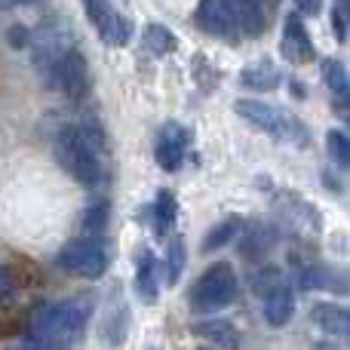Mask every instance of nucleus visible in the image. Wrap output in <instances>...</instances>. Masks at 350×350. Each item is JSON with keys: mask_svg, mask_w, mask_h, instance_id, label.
I'll use <instances>...</instances> for the list:
<instances>
[{"mask_svg": "<svg viewBox=\"0 0 350 350\" xmlns=\"http://www.w3.org/2000/svg\"><path fill=\"white\" fill-rule=\"evenodd\" d=\"M185 154H187V129H181L178 123H166L157 139V163L166 172H175L185 163Z\"/></svg>", "mask_w": 350, "mask_h": 350, "instance_id": "9d476101", "label": "nucleus"}, {"mask_svg": "<svg viewBox=\"0 0 350 350\" xmlns=\"http://www.w3.org/2000/svg\"><path fill=\"white\" fill-rule=\"evenodd\" d=\"M341 3H347V0H341Z\"/></svg>", "mask_w": 350, "mask_h": 350, "instance_id": "473e14b6", "label": "nucleus"}, {"mask_svg": "<svg viewBox=\"0 0 350 350\" xmlns=\"http://www.w3.org/2000/svg\"><path fill=\"white\" fill-rule=\"evenodd\" d=\"M237 12V25L246 37H258L267 28V12L277 6V0H230Z\"/></svg>", "mask_w": 350, "mask_h": 350, "instance_id": "9b49d317", "label": "nucleus"}, {"mask_svg": "<svg viewBox=\"0 0 350 350\" xmlns=\"http://www.w3.org/2000/svg\"><path fill=\"white\" fill-rule=\"evenodd\" d=\"M145 46L151 49L154 55H170L175 46H178V40H175V34L166 25H160V22H151L145 28Z\"/></svg>", "mask_w": 350, "mask_h": 350, "instance_id": "6ab92c4d", "label": "nucleus"}, {"mask_svg": "<svg viewBox=\"0 0 350 350\" xmlns=\"http://www.w3.org/2000/svg\"><path fill=\"white\" fill-rule=\"evenodd\" d=\"M314 323L326 335H335V338H347L350 335V317H347L345 308H338V304H317Z\"/></svg>", "mask_w": 350, "mask_h": 350, "instance_id": "dca6fc26", "label": "nucleus"}, {"mask_svg": "<svg viewBox=\"0 0 350 350\" xmlns=\"http://www.w3.org/2000/svg\"><path fill=\"white\" fill-rule=\"evenodd\" d=\"M298 286L301 289H326V292H345V277L335 273L332 267L323 265H310L304 271H298Z\"/></svg>", "mask_w": 350, "mask_h": 350, "instance_id": "2eb2a0df", "label": "nucleus"}, {"mask_svg": "<svg viewBox=\"0 0 350 350\" xmlns=\"http://www.w3.org/2000/svg\"><path fill=\"white\" fill-rule=\"evenodd\" d=\"M240 80L246 90H277L283 74H280V68L273 65L271 59H261V62H252V65L243 68Z\"/></svg>", "mask_w": 350, "mask_h": 350, "instance_id": "4468645a", "label": "nucleus"}, {"mask_svg": "<svg viewBox=\"0 0 350 350\" xmlns=\"http://www.w3.org/2000/svg\"><path fill=\"white\" fill-rule=\"evenodd\" d=\"M166 261H170L166 280H170V286H175L181 277V267H185V240H181V237H172L170 240V255H166Z\"/></svg>", "mask_w": 350, "mask_h": 350, "instance_id": "393cba45", "label": "nucleus"}, {"mask_svg": "<svg viewBox=\"0 0 350 350\" xmlns=\"http://www.w3.org/2000/svg\"><path fill=\"white\" fill-rule=\"evenodd\" d=\"M295 6H298V12H304V16H317L323 0H295Z\"/></svg>", "mask_w": 350, "mask_h": 350, "instance_id": "cd10ccee", "label": "nucleus"}, {"mask_svg": "<svg viewBox=\"0 0 350 350\" xmlns=\"http://www.w3.org/2000/svg\"><path fill=\"white\" fill-rule=\"evenodd\" d=\"M237 114L246 123H252V126L265 129L271 135H280V139H289L292 133H298V123L286 111H280L277 105L258 102V98H240L237 102Z\"/></svg>", "mask_w": 350, "mask_h": 350, "instance_id": "39448f33", "label": "nucleus"}, {"mask_svg": "<svg viewBox=\"0 0 350 350\" xmlns=\"http://www.w3.org/2000/svg\"><path fill=\"white\" fill-rule=\"evenodd\" d=\"M240 228H243V221L240 218H224L221 224H215V228L206 234V240H203V252H215V249H221V246H228L230 240H234L237 234H240Z\"/></svg>", "mask_w": 350, "mask_h": 350, "instance_id": "aec40b11", "label": "nucleus"}, {"mask_svg": "<svg viewBox=\"0 0 350 350\" xmlns=\"http://www.w3.org/2000/svg\"><path fill=\"white\" fill-rule=\"evenodd\" d=\"M59 265L65 267V271H71L74 277L96 280V277H102L105 267H108V255H105V249L98 246L96 240H77L59 252Z\"/></svg>", "mask_w": 350, "mask_h": 350, "instance_id": "423d86ee", "label": "nucleus"}, {"mask_svg": "<svg viewBox=\"0 0 350 350\" xmlns=\"http://www.w3.org/2000/svg\"><path fill=\"white\" fill-rule=\"evenodd\" d=\"M265 298V320L271 323V326H286V323L292 320V314H295V295H292L289 286H273Z\"/></svg>", "mask_w": 350, "mask_h": 350, "instance_id": "ddd939ff", "label": "nucleus"}, {"mask_svg": "<svg viewBox=\"0 0 350 350\" xmlns=\"http://www.w3.org/2000/svg\"><path fill=\"white\" fill-rule=\"evenodd\" d=\"M283 55H286L289 62H295V65H301V62L314 59V43H310L308 28L301 25V18H298V16H289V18H286Z\"/></svg>", "mask_w": 350, "mask_h": 350, "instance_id": "f8f14e48", "label": "nucleus"}, {"mask_svg": "<svg viewBox=\"0 0 350 350\" xmlns=\"http://www.w3.org/2000/svg\"><path fill=\"white\" fill-rule=\"evenodd\" d=\"M86 320H90V304L83 298L43 304V308L31 310L28 317V338L59 350L62 345H71V341H77L83 335Z\"/></svg>", "mask_w": 350, "mask_h": 350, "instance_id": "f257e3e1", "label": "nucleus"}, {"mask_svg": "<svg viewBox=\"0 0 350 350\" xmlns=\"http://www.w3.org/2000/svg\"><path fill=\"white\" fill-rule=\"evenodd\" d=\"M135 289L145 301H154L157 298V289H160V277H157V258L151 252L142 255V265H139V273H135Z\"/></svg>", "mask_w": 350, "mask_h": 350, "instance_id": "a211bd4d", "label": "nucleus"}, {"mask_svg": "<svg viewBox=\"0 0 350 350\" xmlns=\"http://www.w3.org/2000/svg\"><path fill=\"white\" fill-rule=\"evenodd\" d=\"M105 224H108V203L90 206V209L83 212V221H80V228H83V240H98L102 230H105Z\"/></svg>", "mask_w": 350, "mask_h": 350, "instance_id": "412c9836", "label": "nucleus"}, {"mask_svg": "<svg viewBox=\"0 0 350 350\" xmlns=\"http://www.w3.org/2000/svg\"><path fill=\"white\" fill-rule=\"evenodd\" d=\"M55 71H59V83H62V90H65L68 98L86 96V90H90V65H86L83 53L71 49V53L55 65Z\"/></svg>", "mask_w": 350, "mask_h": 350, "instance_id": "1a4fd4ad", "label": "nucleus"}, {"mask_svg": "<svg viewBox=\"0 0 350 350\" xmlns=\"http://www.w3.org/2000/svg\"><path fill=\"white\" fill-rule=\"evenodd\" d=\"M12 292V280H10V271H6L3 265H0V298L10 295Z\"/></svg>", "mask_w": 350, "mask_h": 350, "instance_id": "c85d7f7f", "label": "nucleus"}, {"mask_svg": "<svg viewBox=\"0 0 350 350\" xmlns=\"http://www.w3.org/2000/svg\"><path fill=\"white\" fill-rule=\"evenodd\" d=\"M172 221H175V200L170 193H160L157 197V228L166 230Z\"/></svg>", "mask_w": 350, "mask_h": 350, "instance_id": "a878e982", "label": "nucleus"}, {"mask_svg": "<svg viewBox=\"0 0 350 350\" xmlns=\"http://www.w3.org/2000/svg\"><path fill=\"white\" fill-rule=\"evenodd\" d=\"M18 3H37V0H18Z\"/></svg>", "mask_w": 350, "mask_h": 350, "instance_id": "7c9ffc66", "label": "nucleus"}, {"mask_svg": "<svg viewBox=\"0 0 350 350\" xmlns=\"http://www.w3.org/2000/svg\"><path fill=\"white\" fill-rule=\"evenodd\" d=\"M271 243H273L271 230L261 228V224H255V228L243 237V255H246V258H265L267 249H271Z\"/></svg>", "mask_w": 350, "mask_h": 350, "instance_id": "4be33fe9", "label": "nucleus"}, {"mask_svg": "<svg viewBox=\"0 0 350 350\" xmlns=\"http://www.w3.org/2000/svg\"><path fill=\"white\" fill-rule=\"evenodd\" d=\"M332 22H335V34H338V40L345 43L347 40V12H345V6H341L338 12H332Z\"/></svg>", "mask_w": 350, "mask_h": 350, "instance_id": "bb28decb", "label": "nucleus"}, {"mask_svg": "<svg viewBox=\"0 0 350 350\" xmlns=\"http://www.w3.org/2000/svg\"><path fill=\"white\" fill-rule=\"evenodd\" d=\"M55 157L65 166L80 185L92 187L102 181V163H98V154H92L86 148V142L77 135V129H65V133L55 135Z\"/></svg>", "mask_w": 350, "mask_h": 350, "instance_id": "7ed1b4c3", "label": "nucleus"}, {"mask_svg": "<svg viewBox=\"0 0 350 350\" xmlns=\"http://www.w3.org/2000/svg\"><path fill=\"white\" fill-rule=\"evenodd\" d=\"M197 25L203 31L224 40H237L240 37V25H237V12L230 0H200L197 6Z\"/></svg>", "mask_w": 350, "mask_h": 350, "instance_id": "0eeeda50", "label": "nucleus"}, {"mask_svg": "<svg viewBox=\"0 0 350 350\" xmlns=\"http://www.w3.org/2000/svg\"><path fill=\"white\" fill-rule=\"evenodd\" d=\"M323 77H326L329 90H332L335 96H338L341 102H345V98H347V90H350L345 65H341V62H323Z\"/></svg>", "mask_w": 350, "mask_h": 350, "instance_id": "b1692460", "label": "nucleus"}, {"mask_svg": "<svg viewBox=\"0 0 350 350\" xmlns=\"http://www.w3.org/2000/svg\"><path fill=\"white\" fill-rule=\"evenodd\" d=\"M197 350H212V347H197Z\"/></svg>", "mask_w": 350, "mask_h": 350, "instance_id": "2f4dec72", "label": "nucleus"}, {"mask_svg": "<svg viewBox=\"0 0 350 350\" xmlns=\"http://www.w3.org/2000/svg\"><path fill=\"white\" fill-rule=\"evenodd\" d=\"M326 148H329L332 163H338L341 170H347V166H350V139H347V133L332 129V133L326 135Z\"/></svg>", "mask_w": 350, "mask_h": 350, "instance_id": "5701e85b", "label": "nucleus"}, {"mask_svg": "<svg viewBox=\"0 0 350 350\" xmlns=\"http://www.w3.org/2000/svg\"><path fill=\"white\" fill-rule=\"evenodd\" d=\"M237 298V273L230 265H212L191 289V308L197 314H212V310L228 308Z\"/></svg>", "mask_w": 350, "mask_h": 350, "instance_id": "f03ea898", "label": "nucleus"}, {"mask_svg": "<svg viewBox=\"0 0 350 350\" xmlns=\"http://www.w3.org/2000/svg\"><path fill=\"white\" fill-rule=\"evenodd\" d=\"M83 6H86V16L92 18V25H96V31L102 34L105 43L123 46V43L129 40L126 22H123V16L108 3V0H83Z\"/></svg>", "mask_w": 350, "mask_h": 350, "instance_id": "6e6552de", "label": "nucleus"}, {"mask_svg": "<svg viewBox=\"0 0 350 350\" xmlns=\"http://www.w3.org/2000/svg\"><path fill=\"white\" fill-rule=\"evenodd\" d=\"M25 37H28V34H25V28H12L10 31V43H12V46H25Z\"/></svg>", "mask_w": 350, "mask_h": 350, "instance_id": "c756f323", "label": "nucleus"}, {"mask_svg": "<svg viewBox=\"0 0 350 350\" xmlns=\"http://www.w3.org/2000/svg\"><path fill=\"white\" fill-rule=\"evenodd\" d=\"M31 40V55H34V65L40 68H55L68 53H71L74 43V31L68 25V18L53 16L28 37Z\"/></svg>", "mask_w": 350, "mask_h": 350, "instance_id": "20e7f679", "label": "nucleus"}, {"mask_svg": "<svg viewBox=\"0 0 350 350\" xmlns=\"http://www.w3.org/2000/svg\"><path fill=\"white\" fill-rule=\"evenodd\" d=\"M193 332L203 335V338H209L212 345H218L224 350H237V347H240V335H237V329L230 326V323H224V320L197 323V326H193Z\"/></svg>", "mask_w": 350, "mask_h": 350, "instance_id": "f3484780", "label": "nucleus"}]
</instances>
